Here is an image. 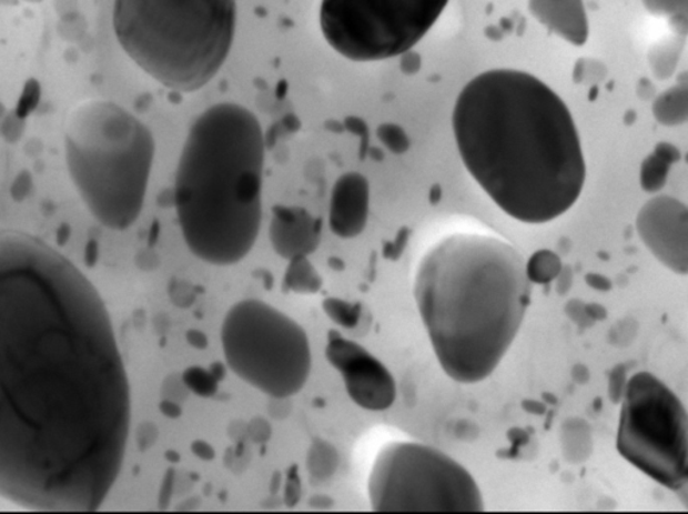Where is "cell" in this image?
<instances>
[{
    "instance_id": "obj_1",
    "label": "cell",
    "mask_w": 688,
    "mask_h": 514,
    "mask_svg": "<svg viewBox=\"0 0 688 514\" xmlns=\"http://www.w3.org/2000/svg\"><path fill=\"white\" fill-rule=\"evenodd\" d=\"M130 429L129 374L98 290L43 240L0 233V497L98 511Z\"/></svg>"
},
{
    "instance_id": "obj_2",
    "label": "cell",
    "mask_w": 688,
    "mask_h": 514,
    "mask_svg": "<svg viewBox=\"0 0 688 514\" xmlns=\"http://www.w3.org/2000/svg\"><path fill=\"white\" fill-rule=\"evenodd\" d=\"M452 125L465 169L509 218L545 224L581 195L586 167L575 120L535 75L477 74L458 93Z\"/></svg>"
},
{
    "instance_id": "obj_3",
    "label": "cell",
    "mask_w": 688,
    "mask_h": 514,
    "mask_svg": "<svg viewBox=\"0 0 688 514\" xmlns=\"http://www.w3.org/2000/svg\"><path fill=\"white\" fill-rule=\"evenodd\" d=\"M533 283L507 241L456 233L433 246L414 281L419 315L439 365L455 382L479 383L512 346Z\"/></svg>"
},
{
    "instance_id": "obj_4",
    "label": "cell",
    "mask_w": 688,
    "mask_h": 514,
    "mask_svg": "<svg viewBox=\"0 0 688 514\" xmlns=\"http://www.w3.org/2000/svg\"><path fill=\"white\" fill-rule=\"evenodd\" d=\"M265 139L246 107L220 103L195 119L178 162L174 200L188 249L208 264L244 260L263 221Z\"/></svg>"
},
{
    "instance_id": "obj_5",
    "label": "cell",
    "mask_w": 688,
    "mask_h": 514,
    "mask_svg": "<svg viewBox=\"0 0 688 514\" xmlns=\"http://www.w3.org/2000/svg\"><path fill=\"white\" fill-rule=\"evenodd\" d=\"M235 0H114L113 28L127 56L171 91H200L231 53Z\"/></svg>"
},
{
    "instance_id": "obj_6",
    "label": "cell",
    "mask_w": 688,
    "mask_h": 514,
    "mask_svg": "<svg viewBox=\"0 0 688 514\" xmlns=\"http://www.w3.org/2000/svg\"><path fill=\"white\" fill-rule=\"evenodd\" d=\"M63 149L70 180L89 213L112 231L135 224L155 161L149 127L112 101L87 100L69 113Z\"/></svg>"
},
{
    "instance_id": "obj_7",
    "label": "cell",
    "mask_w": 688,
    "mask_h": 514,
    "mask_svg": "<svg viewBox=\"0 0 688 514\" xmlns=\"http://www.w3.org/2000/svg\"><path fill=\"white\" fill-rule=\"evenodd\" d=\"M221 342L235 376L267 396L291 397L307 383L312 366L307 333L271 304L235 303L222 323Z\"/></svg>"
},
{
    "instance_id": "obj_8",
    "label": "cell",
    "mask_w": 688,
    "mask_h": 514,
    "mask_svg": "<svg viewBox=\"0 0 688 514\" xmlns=\"http://www.w3.org/2000/svg\"><path fill=\"white\" fill-rule=\"evenodd\" d=\"M375 512H483L480 488L461 463L422 443L387 444L368 477Z\"/></svg>"
},
{
    "instance_id": "obj_9",
    "label": "cell",
    "mask_w": 688,
    "mask_h": 514,
    "mask_svg": "<svg viewBox=\"0 0 688 514\" xmlns=\"http://www.w3.org/2000/svg\"><path fill=\"white\" fill-rule=\"evenodd\" d=\"M688 417L684 403L658 377L640 372L624 389L617 450L658 484L687 485Z\"/></svg>"
},
{
    "instance_id": "obj_10",
    "label": "cell",
    "mask_w": 688,
    "mask_h": 514,
    "mask_svg": "<svg viewBox=\"0 0 688 514\" xmlns=\"http://www.w3.org/2000/svg\"><path fill=\"white\" fill-rule=\"evenodd\" d=\"M449 0H322L321 29L337 54L354 62L411 52Z\"/></svg>"
},
{
    "instance_id": "obj_11",
    "label": "cell",
    "mask_w": 688,
    "mask_h": 514,
    "mask_svg": "<svg viewBox=\"0 0 688 514\" xmlns=\"http://www.w3.org/2000/svg\"><path fill=\"white\" fill-rule=\"evenodd\" d=\"M326 357L341 373L347 395L367 411L391 409L397 397V385L387 367L365 347L330 332Z\"/></svg>"
},
{
    "instance_id": "obj_12",
    "label": "cell",
    "mask_w": 688,
    "mask_h": 514,
    "mask_svg": "<svg viewBox=\"0 0 688 514\" xmlns=\"http://www.w3.org/2000/svg\"><path fill=\"white\" fill-rule=\"evenodd\" d=\"M643 243L662 265L675 274L688 271V211L670 195H656L646 202L636 219Z\"/></svg>"
},
{
    "instance_id": "obj_13",
    "label": "cell",
    "mask_w": 688,
    "mask_h": 514,
    "mask_svg": "<svg viewBox=\"0 0 688 514\" xmlns=\"http://www.w3.org/2000/svg\"><path fill=\"white\" fill-rule=\"evenodd\" d=\"M371 213V183L356 171L337 178L331 192L328 224L340 239H355L365 231Z\"/></svg>"
},
{
    "instance_id": "obj_14",
    "label": "cell",
    "mask_w": 688,
    "mask_h": 514,
    "mask_svg": "<svg viewBox=\"0 0 688 514\" xmlns=\"http://www.w3.org/2000/svg\"><path fill=\"white\" fill-rule=\"evenodd\" d=\"M322 220L302 206L277 205L272 209L270 240L280 258L310 256L322 241Z\"/></svg>"
},
{
    "instance_id": "obj_15",
    "label": "cell",
    "mask_w": 688,
    "mask_h": 514,
    "mask_svg": "<svg viewBox=\"0 0 688 514\" xmlns=\"http://www.w3.org/2000/svg\"><path fill=\"white\" fill-rule=\"evenodd\" d=\"M532 16L566 42L583 47L589 37L584 0H528Z\"/></svg>"
},
{
    "instance_id": "obj_16",
    "label": "cell",
    "mask_w": 688,
    "mask_h": 514,
    "mask_svg": "<svg viewBox=\"0 0 688 514\" xmlns=\"http://www.w3.org/2000/svg\"><path fill=\"white\" fill-rule=\"evenodd\" d=\"M680 151L671 143L656 145L651 155L641 163L640 183L647 193H658L666 187L668 173L674 163L680 161Z\"/></svg>"
},
{
    "instance_id": "obj_17",
    "label": "cell",
    "mask_w": 688,
    "mask_h": 514,
    "mask_svg": "<svg viewBox=\"0 0 688 514\" xmlns=\"http://www.w3.org/2000/svg\"><path fill=\"white\" fill-rule=\"evenodd\" d=\"M652 113L656 122L665 127L685 124L688 119V85H674L655 99Z\"/></svg>"
},
{
    "instance_id": "obj_18",
    "label": "cell",
    "mask_w": 688,
    "mask_h": 514,
    "mask_svg": "<svg viewBox=\"0 0 688 514\" xmlns=\"http://www.w3.org/2000/svg\"><path fill=\"white\" fill-rule=\"evenodd\" d=\"M283 279L284 293L314 295L323 288V279L308 256L290 260Z\"/></svg>"
},
{
    "instance_id": "obj_19",
    "label": "cell",
    "mask_w": 688,
    "mask_h": 514,
    "mask_svg": "<svg viewBox=\"0 0 688 514\" xmlns=\"http://www.w3.org/2000/svg\"><path fill=\"white\" fill-rule=\"evenodd\" d=\"M686 37L675 36L655 43L648 53L649 67L656 79L668 80L677 71Z\"/></svg>"
},
{
    "instance_id": "obj_20",
    "label": "cell",
    "mask_w": 688,
    "mask_h": 514,
    "mask_svg": "<svg viewBox=\"0 0 688 514\" xmlns=\"http://www.w3.org/2000/svg\"><path fill=\"white\" fill-rule=\"evenodd\" d=\"M563 264L556 253L547 250L535 252L526 262L527 278L532 283L546 284L560 274Z\"/></svg>"
},
{
    "instance_id": "obj_21",
    "label": "cell",
    "mask_w": 688,
    "mask_h": 514,
    "mask_svg": "<svg viewBox=\"0 0 688 514\" xmlns=\"http://www.w3.org/2000/svg\"><path fill=\"white\" fill-rule=\"evenodd\" d=\"M323 310L336 325L346 329H353L358 325L361 319L360 304L337 300V298H328V300L323 302Z\"/></svg>"
},
{
    "instance_id": "obj_22",
    "label": "cell",
    "mask_w": 688,
    "mask_h": 514,
    "mask_svg": "<svg viewBox=\"0 0 688 514\" xmlns=\"http://www.w3.org/2000/svg\"><path fill=\"white\" fill-rule=\"evenodd\" d=\"M183 380L191 391L205 397L213 395L216 391V382H219V379L202 367H191L184 373Z\"/></svg>"
},
{
    "instance_id": "obj_23",
    "label": "cell",
    "mask_w": 688,
    "mask_h": 514,
    "mask_svg": "<svg viewBox=\"0 0 688 514\" xmlns=\"http://www.w3.org/2000/svg\"><path fill=\"white\" fill-rule=\"evenodd\" d=\"M649 14L655 17L677 18L686 17L688 0H641Z\"/></svg>"
},
{
    "instance_id": "obj_24",
    "label": "cell",
    "mask_w": 688,
    "mask_h": 514,
    "mask_svg": "<svg viewBox=\"0 0 688 514\" xmlns=\"http://www.w3.org/2000/svg\"><path fill=\"white\" fill-rule=\"evenodd\" d=\"M378 137L381 142L394 154H403V152L409 149V139H407L406 133L398 125H382L378 130Z\"/></svg>"
}]
</instances>
